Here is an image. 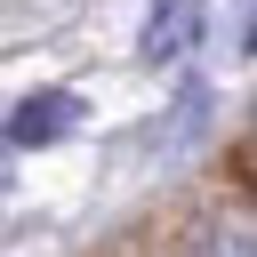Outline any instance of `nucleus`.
I'll list each match as a JSON object with an SVG mask.
<instances>
[{"label": "nucleus", "instance_id": "nucleus-1", "mask_svg": "<svg viewBox=\"0 0 257 257\" xmlns=\"http://www.w3.org/2000/svg\"><path fill=\"white\" fill-rule=\"evenodd\" d=\"M201 32H209V0H153V16H145V64L193 56Z\"/></svg>", "mask_w": 257, "mask_h": 257}, {"label": "nucleus", "instance_id": "nucleus-2", "mask_svg": "<svg viewBox=\"0 0 257 257\" xmlns=\"http://www.w3.org/2000/svg\"><path fill=\"white\" fill-rule=\"evenodd\" d=\"M80 120V96L72 88H32L16 112H8V145H48V137H64Z\"/></svg>", "mask_w": 257, "mask_h": 257}]
</instances>
